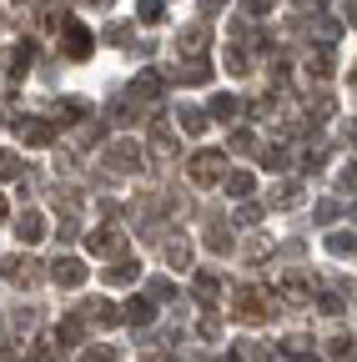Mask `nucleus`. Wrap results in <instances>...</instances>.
<instances>
[{
    "mask_svg": "<svg viewBox=\"0 0 357 362\" xmlns=\"http://www.w3.org/2000/svg\"><path fill=\"white\" fill-rule=\"evenodd\" d=\"M221 171H227V166H221V156H216V151H201V156L192 161V176H197V181H216Z\"/></svg>",
    "mask_w": 357,
    "mask_h": 362,
    "instance_id": "obj_1",
    "label": "nucleus"
},
{
    "mask_svg": "<svg viewBox=\"0 0 357 362\" xmlns=\"http://www.w3.org/2000/svg\"><path fill=\"white\" fill-rule=\"evenodd\" d=\"M237 317H242V322H262V317H267V307H262V297H252V292H242V297H237Z\"/></svg>",
    "mask_w": 357,
    "mask_h": 362,
    "instance_id": "obj_2",
    "label": "nucleus"
},
{
    "mask_svg": "<svg viewBox=\"0 0 357 362\" xmlns=\"http://www.w3.org/2000/svg\"><path fill=\"white\" fill-rule=\"evenodd\" d=\"M81 277H86V272H81V262H71V257H61V262H56V282H66V287H76Z\"/></svg>",
    "mask_w": 357,
    "mask_h": 362,
    "instance_id": "obj_3",
    "label": "nucleus"
},
{
    "mask_svg": "<svg viewBox=\"0 0 357 362\" xmlns=\"http://www.w3.org/2000/svg\"><path fill=\"white\" fill-rule=\"evenodd\" d=\"M66 51H71V56H86V51H91V35H86L81 25H76V30H66Z\"/></svg>",
    "mask_w": 357,
    "mask_h": 362,
    "instance_id": "obj_4",
    "label": "nucleus"
},
{
    "mask_svg": "<svg viewBox=\"0 0 357 362\" xmlns=\"http://www.w3.org/2000/svg\"><path fill=\"white\" fill-rule=\"evenodd\" d=\"M327 252H337V257H352V252H357V237L337 232V237H327Z\"/></svg>",
    "mask_w": 357,
    "mask_h": 362,
    "instance_id": "obj_5",
    "label": "nucleus"
},
{
    "mask_svg": "<svg viewBox=\"0 0 357 362\" xmlns=\"http://www.w3.org/2000/svg\"><path fill=\"white\" fill-rule=\"evenodd\" d=\"M40 232H46L40 216H21V242H40Z\"/></svg>",
    "mask_w": 357,
    "mask_h": 362,
    "instance_id": "obj_6",
    "label": "nucleus"
},
{
    "mask_svg": "<svg viewBox=\"0 0 357 362\" xmlns=\"http://www.w3.org/2000/svg\"><path fill=\"white\" fill-rule=\"evenodd\" d=\"M197 297L211 302V297H216V277H206V272H201V277H197Z\"/></svg>",
    "mask_w": 357,
    "mask_h": 362,
    "instance_id": "obj_7",
    "label": "nucleus"
},
{
    "mask_svg": "<svg viewBox=\"0 0 357 362\" xmlns=\"http://www.w3.org/2000/svg\"><path fill=\"white\" fill-rule=\"evenodd\" d=\"M126 317H131V322H151V302H131Z\"/></svg>",
    "mask_w": 357,
    "mask_h": 362,
    "instance_id": "obj_8",
    "label": "nucleus"
},
{
    "mask_svg": "<svg viewBox=\"0 0 357 362\" xmlns=\"http://www.w3.org/2000/svg\"><path fill=\"white\" fill-rule=\"evenodd\" d=\"M252 187H257V181H252V176H232V192H237V197H247Z\"/></svg>",
    "mask_w": 357,
    "mask_h": 362,
    "instance_id": "obj_9",
    "label": "nucleus"
},
{
    "mask_svg": "<svg viewBox=\"0 0 357 362\" xmlns=\"http://www.w3.org/2000/svg\"><path fill=\"white\" fill-rule=\"evenodd\" d=\"M182 126L187 131H201V111H182Z\"/></svg>",
    "mask_w": 357,
    "mask_h": 362,
    "instance_id": "obj_10",
    "label": "nucleus"
}]
</instances>
